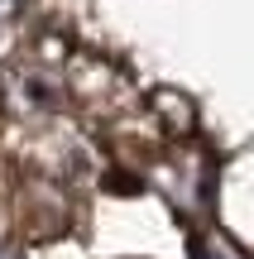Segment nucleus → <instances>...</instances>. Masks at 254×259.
Here are the masks:
<instances>
[{
  "mask_svg": "<svg viewBox=\"0 0 254 259\" xmlns=\"http://www.w3.org/2000/svg\"><path fill=\"white\" fill-rule=\"evenodd\" d=\"M0 259H15V254H10V250H0Z\"/></svg>",
  "mask_w": 254,
  "mask_h": 259,
  "instance_id": "obj_1",
  "label": "nucleus"
}]
</instances>
